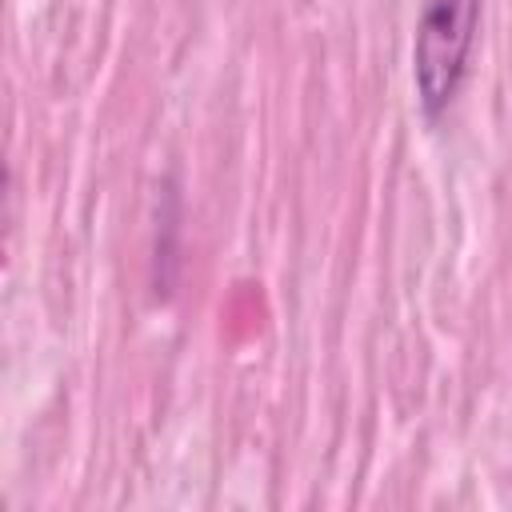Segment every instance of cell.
<instances>
[{
	"label": "cell",
	"mask_w": 512,
	"mask_h": 512,
	"mask_svg": "<svg viewBox=\"0 0 512 512\" xmlns=\"http://www.w3.org/2000/svg\"><path fill=\"white\" fill-rule=\"evenodd\" d=\"M480 24V0H424L412 40V80L420 108L440 116L468 72V52Z\"/></svg>",
	"instance_id": "obj_1"
}]
</instances>
